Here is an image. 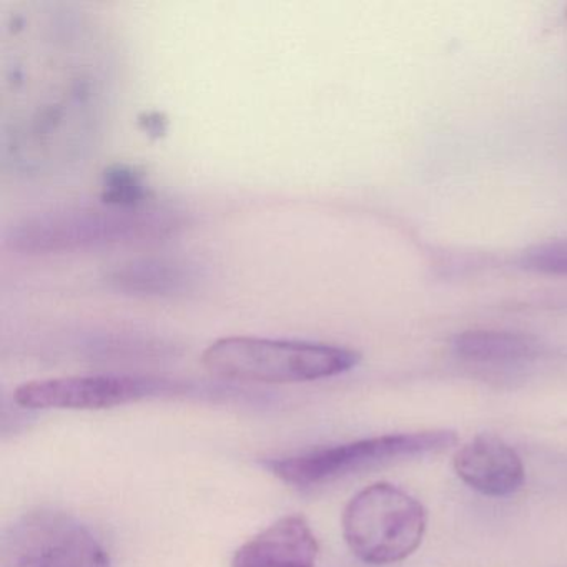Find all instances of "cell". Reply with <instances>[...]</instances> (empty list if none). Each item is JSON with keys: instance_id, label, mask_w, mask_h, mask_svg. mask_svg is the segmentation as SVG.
<instances>
[{"instance_id": "cell-1", "label": "cell", "mask_w": 567, "mask_h": 567, "mask_svg": "<svg viewBox=\"0 0 567 567\" xmlns=\"http://www.w3.org/2000/svg\"><path fill=\"white\" fill-rule=\"evenodd\" d=\"M188 224L185 212L172 205L141 207L68 205L28 215L6 231V245L22 255L72 254L91 248L162 240Z\"/></svg>"}, {"instance_id": "cell-2", "label": "cell", "mask_w": 567, "mask_h": 567, "mask_svg": "<svg viewBox=\"0 0 567 567\" xmlns=\"http://www.w3.org/2000/svg\"><path fill=\"white\" fill-rule=\"evenodd\" d=\"M360 360L358 351L338 344L258 337L220 338L202 354V364L215 377L267 384L338 377Z\"/></svg>"}, {"instance_id": "cell-3", "label": "cell", "mask_w": 567, "mask_h": 567, "mask_svg": "<svg viewBox=\"0 0 567 567\" xmlns=\"http://www.w3.org/2000/svg\"><path fill=\"white\" fill-rule=\"evenodd\" d=\"M423 504L393 484H371L344 507L343 536L367 564L400 563L420 547L426 533Z\"/></svg>"}, {"instance_id": "cell-4", "label": "cell", "mask_w": 567, "mask_h": 567, "mask_svg": "<svg viewBox=\"0 0 567 567\" xmlns=\"http://www.w3.org/2000/svg\"><path fill=\"white\" fill-rule=\"evenodd\" d=\"M457 443L453 431H421L410 434H388L368 437L337 446L318 447L295 456L271 460L265 463L274 476L291 486L310 487L340 480L348 474L404 460L443 453Z\"/></svg>"}, {"instance_id": "cell-5", "label": "cell", "mask_w": 567, "mask_h": 567, "mask_svg": "<svg viewBox=\"0 0 567 567\" xmlns=\"http://www.w3.org/2000/svg\"><path fill=\"white\" fill-rule=\"evenodd\" d=\"M2 563L4 567H112L97 537L58 511L21 517L6 536Z\"/></svg>"}, {"instance_id": "cell-6", "label": "cell", "mask_w": 567, "mask_h": 567, "mask_svg": "<svg viewBox=\"0 0 567 567\" xmlns=\"http://www.w3.org/2000/svg\"><path fill=\"white\" fill-rule=\"evenodd\" d=\"M175 388L158 378L89 374L29 381L16 390L14 400L25 410L97 411L161 396Z\"/></svg>"}, {"instance_id": "cell-7", "label": "cell", "mask_w": 567, "mask_h": 567, "mask_svg": "<svg viewBox=\"0 0 567 567\" xmlns=\"http://www.w3.org/2000/svg\"><path fill=\"white\" fill-rule=\"evenodd\" d=\"M454 471L467 486L491 497L511 496L523 487V461L516 451L493 434H481L454 456Z\"/></svg>"}, {"instance_id": "cell-8", "label": "cell", "mask_w": 567, "mask_h": 567, "mask_svg": "<svg viewBox=\"0 0 567 567\" xmlns=\"http://www.w3.org/2000/svg\"><path fill=\"white\" fill-rule=\"evenodd\" d=\"M318 540L301 516H285L238 547L231 567H317Z\"/></svg>"}, {"instance_id": "cell-9", "label": "cell", "mask_w": 567, "mask_h": 567, "mask_svg": "<svg viewBox=\"0 0 567 567\" xmlns=\"http://www.w3.org/2000/svg\"><path fill=\"white\" fill-rule=\"evenodd\" d=\"M114 290L134 297H178L197 285L198 271L190 261L171 257L132 258L111 265L104 275Z\"/></svg>"}, {"instance_id": "cell-10", "label": "cell", "mask_w": 567, "mask_h": 567, "mask_svg": "<svg viewBox=\"0 0 567 567\" xmlns=\"http://www.w3.org/2000/svg\"><path fill=\"white\" fill-rule=\"evenodd\" d=\"M457 357L473 363H519L539 354L536 338L509 331H466L453 341Z\"/></svg>"}, {"instance_id": "cell-11", "label": "cell", "mask_w": 567, "mask_h": 567, "mask_svg": "<svg viewBox=\"0 0 567 567\" xmlns=\"http://www.w3.org/2000/svg\"><path fill=\"white\" fill-rule=\"evenodd\" d=\"M102 202L115 207H141L154 202L144 177L127 165H114L105 171Z\"/></svg>"}, {"instance_id": "cell-12", "label": "cell", "mask_w": 567, "mask_h": 567, "mask_svg": "<svg viewBox=\"0 0 567 567\" xmlns=\"http://www.w3.org/2000/svg\"><path fill=\"white\" fill-rule=\"evenodd\" d=\"M520 265L540 274L567 275V240L547 241L524 251Z\"/></svg>"}]
</instances>
